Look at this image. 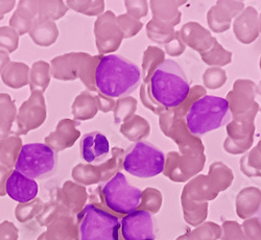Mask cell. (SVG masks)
Wrapping results in <instances>:
<instances>
[{"instance_id":"6da1fadb","label":"cell","mask_w":261,"mask_h":240,"mask_svg":"<svg viewBox=\"0 0 261 240\" xmlns=\"http://www.w3.org/2000/svg\"><path fill=\"white\" fill-rule=\"evenodd\" d=\"M95 85L105 96L122 98L133 93L140 85L141 70L137 65L121 56H103L97 64Z\"/></svg>"},{"instance_id":"7a4b0ae2","label":"cell","mask_w":261,"mask_h":240,"mask_svg":"<svg viewBox=\"0 0 261 240\" xmlns=\"http://www.w3.org/2000/svg\"><path fill=\"white\" fill-rule=\"evenodd\" d=\"M148 90L151 99L157 104L173 109L188 97L190 85L180 64L173 60H165L151 74Z\"/></svg>"},{"instance_id":"3957f363","label":"cell","mask_w":261,"mask_h":240,"mask_svg":"<svg viewBox=\"0 0 261 240\" xmlns=\"http://www.w3.org/2000/svg\"><path fill=\"white\" fill-rule=\"evenodd\" d=\"M231 119L228 100L223 97L206 95L195 100L186 114L185 121L194 136H204L225 126Z\"/></svg>"},{"instance_id":"277c9868","label":"cell","mask_w":261,"mask_h":240,"mask_svg":"<svg viewBox=\"0 0 261 240\" xmlns=\"http://www.w3.org/2000/svg\"><path fill=\"white\" fill-rule=\"evenodd\" d=\"M122 166L126 172L134 177L154 178L164 170V152L147 141H138L126 149Z\"/></svg>"},{"instance_id":"5b68a950","label":"cell","mask_w":261,"mask_h":240,"mask_svg":"<svg viewBox=\"0 0 261 240\" xmlns=\"http://www.w3.org/2000/svg\"><path fill=\"white\" fill-rule=\"evenodd\" d=\"M119 230V218L96 205H87L79 215L80 240H118Z\"/></svg>"},{"instance_id":"8992f818","label":"cell","mask_w":261,"mask_h":240,"mask_svg":"<svg viewBox=\"0 0 261 240\" xmlns=\"http://www.w3.org/2000/svg\"><path fill=\"white\" fill-rule=\"evenodd\" d=\"M56 151L43 143H29L21 148L15 163V170L32 179H45L56 171Z\"/></svg>"},{"instance_id":"52a82bcc","label":"cell","mask_w":261,"mask_h":240,"mask_svg":"<svg viewBox=\"0 0 261 240\" xmlns=\"http://www.w3.org/2000/svg\"><path fill=\"white\" fill-rule=\"evenodd\" d=\"M105 206L119 215H127L137 210L141 204L142 191L129 185L122 172H117L100 188Z\"/></svg>"},{"instance_id":"ba28073f","label":"cell","mask_w":261,"mask_h":240,"mask_svg":"<svg viewBox=\"0 0 261 240\" xmlns=\"http://www.w3.org/2000/svg\"><path fill=\"white\" fill-rule=\"evenodd\" d=\"M118 240H155L153 216L139 209L123 216Z\"/></svg>"},{"instance_id":"9c48e42d","label":"cell","mask_w":261,"mask_h":240,"mask_svg":"<svg viewBox=\"0 0 261 240\" xmlns=\"http://www.w3.org/2000/svg\"><path fill=\"white\" fill-rule=\"evenodd\" d=\"M80 149L84 161L90 164H101L110 154V143L101 133L92 132L83 136Z\"/></svg>"},{"instance_id":"30bf717a","label":"cell","mask_w":261,"mask_h":240,"mask_svg":"<svg viewBox=\"0 0 261 240\" xmlns=\"http://www.w3.org/2000/svg\"><path fill=\"white\" fill-rule=\"evenodd\" d=\"M6 191L14 201L18 203H28L37 196L38 184L35 180L14 170L7 180Z\"/></svg>"},{"instance_id":"8fae6325","label":"cell","mask_w":261,"mask_h":240,"mask_svg":"<svg viewBox=\"0 0 261 240\" xmlns=\"http://www.w3.org/2000/svg\"><path fill=\"white\" fill-rule=\"evenodd\" d=\"M203 230H197L191 236H182L177 240H216L220 238V228L212 224L205 226Z\"/></svg>"},{"instance_id":"7c38bea8","label":"cell","mask_w":261,"mask_h":240,"mask_svg":"<svg viewBox=\"0 0 261 240\" xmlns=\"http://www.w3.org/2000/svg\"><path fill=\"white\" fill-rule=\"evenodd\" d=\"M225 236L223 240H249L239 230L238 226L233 223L225 224Z\"/></svg>"},{"instance_id":"4fadbf2b","label":"cell","mask_w":261,"mask_h":240,"mask_svg":"<svg viewBox=\"0 0 261 240\" xmlns=\"http://www.w3.org/2000/svg\"><path fill=\"white\" fill-rule=\"evenodd\" d=\"M250 240H261V223L257 220L245 225Z\"/></svg>"},{"instance_id":"5bb4252c","label":"cell","mask_w":261,"mask_h":240,"mask_svg":"<svg viewBox=\"0 0 261 240\" xmlns=\"http://www.w3.org/2000/svg\"><path fill=\"white\" fill-rule=\"evenodd\" d=\"M258 221L261 223V218H258Z\"/></svg>"}]
</instances>
